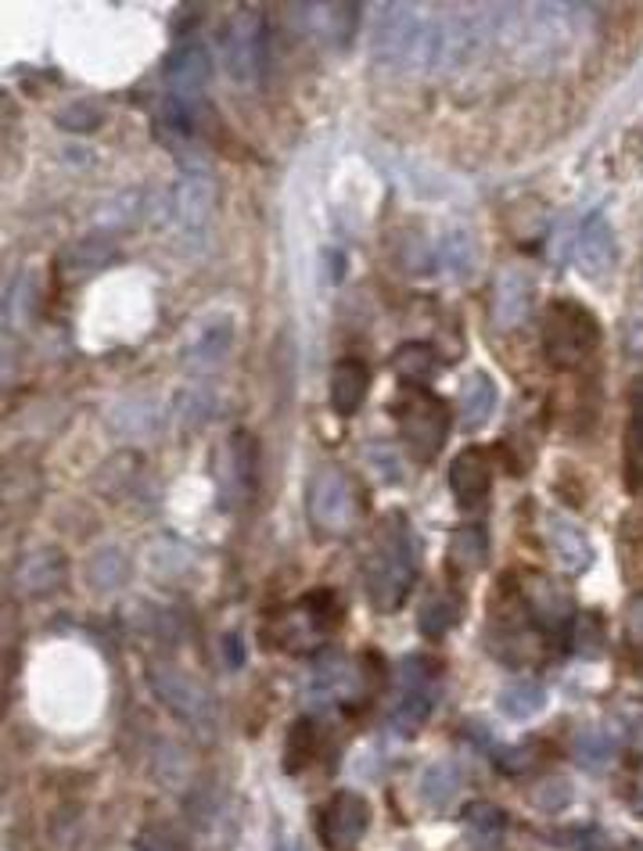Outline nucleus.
<instances>
[{
	"instance_id": "1",
	"label": "nucleus",
	"mask_w": 643,
	"mask_h": 851,
	"mask_svg": "<svg viewBox=\"0 0 643 851\" xmlns=\"http://www.w3.org/2000/svg\"><path fill=\"white\" fill-rule=\"evenodd\" d=\"M421 571V550H417L414 528L403 514H388L377 525L374 550L363 564V582H367V600L377 611H399Z\"/></svg>"
},
{
	"instance_id": "2",
	"label": "nucleus",
	"mask_w": 643,
	"mask_h": 851,
	"mask_svg": "<svg viewBox=\"0 0 643 851\" xmlns=\"http://www.w3.org/2000/svg\"><path fill=\"white\" fill-rule=\"evenodd\" d=\"M600 345V320L576 299H557L543 310V353L554 367H579Z\"/></svg>"
},
{
	"instance_id": "3",
	"label": "nucleus",
	"mask_w": 643,
	"mask_h": 851,
	"mask_svg": "<svg viewBox=\"0 0 643 851\" xmlns=\"http://www.w3.org/2000/svg\"><path fill=\"white\" fill-rule=\"evenodd\" d=\"M339 625H342L339 596H334L328 585H320V590L302 596L299 604H291L270 622L267 639L281 650H317Z\"/></svg>"
},
{
	"instance_id": "4",
	"label": "nucleus",
	"mask_w": 643,
	"mask_h": 851,
	"mask_svg": "<svg viewBox=\"0 0 643 851\" xmlns=\"http://www.w3.org/2000/svg\"><path fill=\"white\" fill-rule=\"evenodd\" d=\"M396 417H399V439L407 445V453L417 464H431V460L442 453L453 424L446 399L428 392V388H417V392H410L396 407Z\"/></svg>"
},
{
	"instance_id": "5",
	"label": "nucleus",
	"mask_w": 643,
	"mask_h": 851,
	"mask_svg": "<svg viewBox=\"0 0 643 851\" xmlns=\"http://www.w3.org/2000/svg\"><path fill=\"white\" fill-rule=\"evenodd\" d=\"M306 510L324 536L353 532L360 521V493L353 478L342 467H320L306 493Z\"/></svg>"
},
{
	"instance_id": "6",
	"label": "nucleus",
	"mask_w": 643,
	"mask_h": 851,
	"mask_svg": "<svg viewBox=\"0 0 643 851\" xmlns=\"http://www.w3.org/2000/svg\"><path fill=\"white\" fill-rule=\"evenodd\" d=\"M267 19L259 11H237L223 30V65L237 83H259L267 73Z\"/></svg>"
},
{
	"instance_id": "7",
	"label": "nucleus",
	"mask_w": 643,
	"mask_h": 851,
	"mask_svg": "<svg viewBox=\"0 0 643 851\" xmlns=\"http://www.w3.org/2000/svg\"><path fill=\"white\" fill-rule=\"evenodd\" d=\"M148 682L151 690L159 693V701H165V708L173 711L176 719H184L187 725H208L216 715L213 693L194 676H187L184 668H176L170 661H156L148 668Z\"/></svg>"
},
{
	"instance_id": "8",
	"label": "nucleus",
	"mask_w": 643,
	"mask_h": 851,
	"mask_svg": "<svg viewBox=\"0 0 643 851\" xmlns=\"http://www.w3.org/2000/svg\"><path fill=\"white\" fill-rule=\"evenodd\" d=\"M371 827V801L360 790H339L320 808V841L328 851H353Z\"/></svg>"
},
{
	"instance_id": "9",
	"label": "nucleus",
	"mask_w": 643,
	"mask_h": 851,
	"mask_svg": "<svg viewBox=\"0 0 643 851\" xmlns=\"http://www.w3.org/2000/svg\"><path fill=\"white\" fill-rule=\"evenodd\" d=\"M525 611L543 633H565L571 629V593L561 579L554 575H533L525 585Z\"/></svg>"
},
{
	"instance_id": "10",
	"label": "nucleus",
	"mask_w": 643,
	"mask_h": 851,
	"mask_svg": "<svg viewBox=\"0 0 643 851\" xmlns=\"http://www.w3.org/2000/svg\"><path fill=\"white\" fill-rule=\"evenodd\" d=\"M450 493L457 499V507L479 510L485 507L489 493H493V460L482 445H468L460 450L453 467H450Z\"/></svg>"
},
{
	"instance_id": "11",
	"label": "nucleus",
	"mask_w": 643,
	"mask_h": 851,
	"mask_svg": "<svg viewBox=\"0 0 643 851\" xmlns=\"http://www.w3.org/2000/svg\"><path fill=\"white\" fill-rule=\"evenodd\" d=\"M208 76H213V58H208L205 44H199V40H187V44H180L170 54V62H165V83H170V97H180V101L199 105V97L205 90Z\"/></svg>"
},
{
	"instance_id": "12",
	"label": "nucleus",
	"mask_w": 643,
	"mask_h": 851,
	"mask_svg": "<svg viewBox=\"0 0 643 851\" xmlns=\"http://www.w3.org/2000/svg\"><path fill=\"white\" fill-rule=\"evenodd\" d=\"M536 302V284L525 270H503L493 284V324L511 331L522 327Z\"/></svg>"
},
{
	"instance_id": "13",
	"label": "nucleus",
	"mask_w": 643,
	"mask_h": 851,
	"mask_svg": "<svg viewBox=\"0 0 643 851\" xmlns=\"http://www.w3.org/2000/svg\"><path fill=\"white\" fill-rule=\"evenodd\" d=\"M614 259H619V245H614V230L604 213H593L582 223L576 237V267L586 277H604L611 273Z\"/></svg>"
},
{
	"instance_id": "14",
	"label": "nucleus",
	"mask_w": 643,
	"mask_h": 851,
	"mask_svg": "<svg viewBox=\"0 0 643 851\" xmlns=\"http://www.w3.org/2000/svg\"><path fill=\"white\" fill-rule=\"evenodd\" d=\"M213 205H216V187H213V176L205 170H191L180 176V184L173 187V213L176 223L184 230H202L208 216H213Z\"/></svg>"
},
{
	"instance_id": "15",
	"label": "nucleus",
	"mask_w": 643,
	"mask_h": 851,
	"mask_svg": "<svg viewBox=\"0 0 643 851\" xmlns=\"http://www.w3.org/2000/svg\"><path fill=\"white\" fill-rule=\"evenodd\" d=\"M543 528H547V542H550L554 557L571 571V575H582V571L593 564L590 539H586V532L568 518V514L550 510L547 518H543Z\"/></svg>"
},
{
	"instance_id": "16",
	"label": "nucleus",
	"mask_w": 643,
	"mask_h": 851,
	"mask_svg": "<svg viewBox=\"0 0 643 851\" xmlns=\"http://www.w3.org/2000/svg\"><path fill=\"white\" fill-rule=\"evenodd\" d=\"M306 30L324 36L334 47H349L360 30V4H302Z\"/></svg>"
},
{
	"instance_id": "17",
	"label": "nucleus",
	"mask_w": 643,
	"mask_h": 851,
	"mask_svg": "<svg viewBox=\"0 0 643 851\" xmlns=\"http://www.w3.org/2000/svg\"><path fill=\"white\" fill-rule=\"evenodd\" d=\"M256 467H259L256 439H251L248 431H234L231 442H227V471L231 474L227 478H219L234 504H242V499H248L251 493H256Z\"/></svg>"
},
{
	"instance_id": "18",
	"label": "nucleus",
	"mask_w": 643,
	"mask_h": 851,
	"mask_svg": "<svg viewBox=\"0 0 643 851\" xmlns=\"http://www.w3.org/2000/svg\"><path fill=\"white\" fill-rule=\"evenodd\" d=\"M234 342V324L231 316H208L205 324L194 327L187 342V367L194 370H213L223 363V356L231 353Z\"/></svg>"
},
{
	"instance_id": "19",
	"label": "nucleus",
	"mask_w": 643,
	"mask_h": 851,
	"mask_svg": "<svg viewBox=\"0 0 643 851\" xmlns=\"http://www.w3.org/2000/svg\"><path fill=\"white\" fill-rule=\"evenodd\" d=\"M371 388V370L360 359H342L331 370V410L339 417H353Z\"/></svg>"
},
{
	"instance_id": "20",
	"label": "nucleus",
	"mask_w": 643,
	"mask_h": 851,
	"mask_svg": "<svg viewBox=\"0 0 643 851\" xmlns=\"http://www.w3.org/2000/svg\"><path fill=\"white\" fill-rule=\"evenodd\" d=\"M65 582V553L62 550H51V547H40L33 553L22 557L19 564V585L30 596H44L54 593L58 585Z\"/></svg>"
},
{
	"instance_id": "21",
	"label": "nucleus",
	"mask_w": 643,
	"mask_h": 851,
	"mask_svg": "<svg viewBox=\"0 0 643 851\" xmlns=\"http://www.w3.org/2000/svg\"><path fill=\"white\" fill-rule=\"evenodd\" d=\"M496 399H500L496 381L489 378L485 370H474L471 378L464 381V388H460V428L464 431L482 428L489 417H493Z\"/></svg>"
},
{
	"instance_id": "22",
	"label": "nucleus",
	"mask_w": 643,
	"mask_h": 851,
	"mask_svg": "<svg viewBox=\"0 0 643 851\" xmlns=\"http://www.w3.org/2000/svg\"><path fill=\"white\" fill-rule=\"evenodd\" d=\"M393 370H396V378H399L403 385L425 388V385H431V381L439 378L442 363H439V353H436L431 345H425V342H407V345L396 348Z\"/></svg>"
},
{
	"instance_id": "23",
	"label": "nucleus",
	"mask_w": 643,
	"mask_h": 851,
	"mask_svg": "<svg viewBox=\"0 0 643 851\" xmlns=\"http://www.w3.org/2000/svg\"><path fill=\"white\" fill-rule=\"evenodd\" d=\"M116 259H119V248L111 237H83V241L68 245L62 252V270L68 277H94Z\"/></svg>"
},
{
	"instance_id": "24",
	"label": "nucleus",
	"mask_w": 643,
	"mask_h": 851,
	"mask_svg": "<svg viewBox=\"0 0 643 851\" xmlns=\"http://www.w3.org/2000/svg\"><path fill=\"white\" fill-rule=\"evenodd\" d=\"M460 784H464V773H460V765L453 758L431 762L421 773V801L428 808H436V812H442V808L453 805V798L460 794Z\"/></svg>"
},
{
	"instance_id": "25",
	"label": "nucleus",
	"mask_w": 643,
	"mask_h": 851,
	"mask_svg": "<svg viewBox=\"0 0 643 851\" xmlns=\"http://www.w3.org/2000/svg\"><path fill=\"white\" fill-rule=\"evenodd\" d=\"M436 256H439L442 270H450L453 277H468V273H474V267H479V241H474L471 230L450 227L439 237Z\"/></svg>"
},
{
	"instance_id": "26",
	"label": "nucleus",
	"mask_w": 643,
	"mask_h": 851,
	"mask_svg": "<svg viewBox=\"0 0 643 851\" xmlns=\"http://www.w3.org/2000/svg\"><path fill=\"white\" fill-rule=\"evenodd\" d=\"M496 704H500V711L507 719L528 722V719H536L543 708H547V690H543L539 682H533V679H518V682H511V687L500 690Z\"/></svg>"
},
{
	"instance_id": "27",
	"label": "nucleus",
	"mask_w": 643,
	"mask_h": 851,
	"mask_svg": "<svg viewBox=\"0 0 643 851\" xmlns=\"http://www.w3.org/2000/svg\"><path fill=\"white\" fill-rule=\"evenodd\" d=\"M436 701L439 693H399V701L388 711V730L399 736H417L436 711Z\"/></svg>"
},
{
	"instance_id": "28",
	"label": "nucleus",
	"mask_w": 643,
	"mask_h": 851,
	"mask_svg": "<svg viewBox=\"0 0 643 851\" xmlns=\"http://www.w3.org/2000/svg\"><path fill=\"white\" fill-rule=\"evenodd\" d=\"M460 600H453L450 593H431L421 604V615H417V629L428 639H442L450 629H457L460 622Z\"/></svg>"
},
{
	"instance_id": "29",
	"label": "nucleus",
	"mask_w": 643,
	"mask_h": 851,
	"mask_svg": "<svg viewBox=\"0 0 643 851\" xmlns=\"http://www.w3.org/2000/svg\"><path fill=\"white\" fill-rule=\"evenodd\" d=\"M489 557V536L485 528L479 525H464V528H453L450 536V564L457 571H479Z\"/></svg>"
},
{
	"instance_id": "30",
	"label": "nucleus",
	"mask_w": 643,
	"mask_h": 851,
	"mask_svg": "<svg viewBox=\"0 0 643 851\" xmlns=\"http://www.w3.org/2000/svg\"><path fill=\"white\" fill-rule=\"evenodd\" d=\"M126 579H130V561H126V553L116 550V547L97 550L87 561V582L94 585L97 593L119 590Z\"/></svg>"
},
{
	"instance_id": "31",
	"label": "nucleus",
	"mask_w": 643,
	"mask_h": 851,
	"mask_svg": "<svg viewBox=\"0 0 643 851\" xmlns=\"http://www.w3.org/2000/svg\"><path fill=\"white\" fill-rule=\"evenodd\" d=\"M317 755V722L310 715H302L288 725V741H285V773H302L306 765Z\"/></svg>"
},
{
	"instance_id": "32",
	"label": "nucleus",
	"mask_w": 643,
	"mask_h": 851,
	"mask_svg": "<svg viewBox=\"0 0 643 851\" xmlns=\"http://www.w3.org/2000/svg\"><path fill=\"white\" fill-rule=\"evenodd\" d=\"M396 262L407 277H428L431 270L439 267V256L428 248V237L417 234V230H403L399 234V245H396Z\"/></svg>"
},
{
	"instance_id": "33",
	"label": "nucleus",
	"mask_w": 643,
	"mask_h": 851,
	"mask_svg": "<svg viewBox=\"0 0 643 851\" xmlns=\"http://www.w3.org/2000/svg\"><path fill=\"white\" fill-rule=\"evenodd\" d=\"M576 762L582 765L586 773H608V765L614 762V741L608 733H600V730H586V733H579L576 736Z\"/></svg>"
},
{
	"instance_id": "34",
	"label": "nucleus",
	"mask_w": 643,
	"mask_h": 851,
	"mask_svg": "<svg viewBox=\"0 0 643 851\" xmlns=\"http://www.w3.org/2000/svg\"><path fill=\"white\" fill-rule=\"evenodd\" d=\"M622 478L629 489H643V413H633L622 439Z\"/></svg>"
},
{
	"instance_id": "35",
	"label": "nucleus",
	"mask_w": 643,
	"mask_h": 851,
	"mask_svg": "<svg viewBox=\"0 0 643 851\" xmlns=\"http://www.w3.org/2000/svg\"><path fill=\"white\" fill-rule=\"evenodd\" d=\"M568 644L579 658H600L604 654V625H600V615H579L568 629Z\"/></svg>"
},
{
	"instance_id": "36",
	"label": "nucleus",
	"mask_w": 643,
	"mask_h": 851,
	"mask_svg": "<svg viewBox=\"0 0 643 851\" xmlns=\"http://www.w3.org/2000/svg\"><path fill=\"white\" fill-rule=\"evenodd\" d=\"M58 127L68 133H94L105 122V111L97 101H68L65 108H58Z\"/></svg>"
},
{
	"instance_id": "37",
	"label": "nucleus",
	"mask_w": 643,
	"mask_h": 851,
	"mask_svg": "<svg viewBox=\"0 0 643 851\" xmlns=\"http://www.w3.org/2000/svg\"><path fill=\"white\" fill-rule=\"evenodd\" d=\"M464 827H468L474 837L489 841V837H496L503 827H507V816H503L500 808L489 805V801H471V805L464 808Z\"/></svg>"
},
{
	"instance_id": "38",
	"label": "nucleus",
	"mask_w": 643,
	"mask_h": 851,
	"mask_svg": "<svg viewBox=\"0 0 643 851\" xmlns=\"http://www.w3.org/2000/svg\"><path fill=\"white\" fill-rule=\"evenodd\" d=\"M533 805L539 808V812H561V808H568L571 805L568 776H557V773L543 776L536 784V790H533Z\"/></svg>"
},
{
	"instance_id": "39",
	"label": "nucleus",
	"mask_w": 643,
	"mask_h": 851,
	"mask_svg": "<svg viewBox=\"0 0 643 851\" xmlns=\"http://www.w3.org/2000/svg\"><path fill=\"white\" fill-rule=\"evenodd\" d=\"M33 299H36V277L33 273H22L15 288L8 291V324H25L30 320V310H33Z\"/></svg>"
},
{
	"instance_id": "40",
	"label": "nucleus",
	"mask_w": 643,
	"mask_h": 851,
	"mask_svg": "<svg viewBox=\"0 0 643 851\" xmlns=\"http://www.w3.org/2000/svg\"><path fill=\"white\" fill-rule=\"evenodd\" d=\"M533 762H536V747L533 744L507 747V751H500V755H496V769L503 776H522V773L533 769Z\"/></svg>"
},
{
	"instance_id": "41",
	"label": "nucleus",
	"mask_w": 643,
	"mask_h": 851,
	"mask_svg": "<svg viewBox=\"0 0 643 851\" xmlns=\"http://www.w3.org/2000/svg\"><path fill=\"white\" fill-rule=\"evenodd\" d=\"M625 639L633 647H643V596H636L625 611Z\"/></svg>"
},
{
	"instance_id": "42",
	"label": "nucleus",
	"mask_w": 643,
	"mask_h": 851,
	"mask_svg": "<svg viewBox=\"0 0 643 851\" xmlns=\"http://www.w3.org/2000/svg\"><path fill=\"white\" fill-rule=\"evenodd\" d=\"M629 399H633V413H643V378L633 381V392H629Z\"/></svg>"
},
{
	"instance_id": "43",
	"label": "nucleus",
	"mask_w": 643,
	"mask_h": 851,
	"mask_svg": "<svg viewBox=\"0 0 643 851\" xmlns=\"http://www.w3.org/2000/svg\"><path fill=\"white\" fill-rule=\"evenodd\" d=\"M633 808H636V816H643V773H640L636 790H633Z\"/></svg>"
},
{
	"instance_id": "44",
	"label": "nucleus",
	"mask_w": 643,
	"mask_h": 851,
	"mask_svg": "<svg viewBox=\"0 0 643 851\" xmlns=\"http://www.w3.org/2000/svg\"><path fill=\"white\" fill-rule=\"evenodd\" d=\"M640 851H643V844H640Z\"/></svg>"
}]
</instances>
